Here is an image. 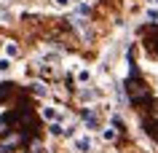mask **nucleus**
Masks as SVG:
<instances>
[{"label": "nucleus", "mask_w": 158, "mask_h": 153, "mask_svg": "<svg viewBox=\"0 0 158 153\" xmlns=\"http://www.w3.org/2000/svg\"><path fill=\"white\" fill-rule=\"evenodd\" d=\"M32 86H35V89H32L35 94H46V86H43V83H32Z\"/></svg>", "instance_id": "nucleus-10"}, {"label": "nucleus", "mask_w": 158, "mask_h": 153, "mask_svg": "<svg viewBox=\"0 0 158 153\" xmlns=\"http://www.w3.org/2000/svg\"><path fill=\"white\" fill-rule=\"evenodd\" d=\"M56 3H59V6H67V3H70V0H56Z\"/></svg>", "instance_id": "nucleus-15"}, {"label": "nucleus", "mask_w": 158, "mask_h": 153, "mask_svg": "<svg viewBox=\"0 0 158 153\" xmlns=\"http://www.w3.org/2000/svg\"><path fill=\"white\" fill-rule=\"evenodd\" d=\"M11 97H19V89H16V83H11V81L0 83V102L11 100Z\"/></svg>", "instance_id": "nucleus-3"}, {"label": "nucleus", "mask_w": 158, "mask_h": 153, "mask_svg": "<svg viewBox=\"0 0 158 153\" xmlns=\"http://www.w3.org/2000/svg\"><path fill=\"white\" fill-rule=\"evenodd\" d=\"M51 134H62V126L59 124H51Z\"/></svg>", "instance_id": "nucleus-11"}, {"label": "nucleus", "mask_w": 158, "mask_h": 153, "mask_svg": "<svg viewBox=\"0 0 158 153\" xmlns=\"http://www.w3.org/2000/svg\"><path fill=\"white\" fill-rule=\"evenodd\" d=\"M142 126H145V132H148V134H150V137H153V140L158 142V121H150V118H145V121H142Z\"/></svg>", "instance_id": "nucleus-5"}, {"label": "nucleus", "mask_w": 158, "mask_h": 153, "mask_svg": "<svg viewBox=\"0 0 158 153\" xmlns=\"http://www.w3.org/2000/svg\"><path fill=\"white\" fill-rule=\"evenodd\" d=\"M78 151H81V153H89V151H91V142H89V140H81V142H78Z\"/></svg>", "instance_id": "nucleus-8"}, {"label": "nucleus", "mask_w": 158, "mask_h": 153, "mask_svg": "<svg viewBox=\"0 0 158 153\" xmlns=\"http://www.w3.org/2000/svg\"><path fill=\"white\" fill-rule=\"evenodd\" d=\"M43 116H46L48 121H54V118H56V113H54V110H43Z\"/></svg>", "instance_id": "nucleus-12"}, {"label": "nucleus", "mask_w": 158, "mask_h": 153, "mask_svg": "<svg viewBox=\"0 0 158 153\" xmlns=\"http://www.w3.org/2000/svg\"><path fill=\"white\" fill-rule=\"evenodd\" d=\"M8 67H11V62H8V59H0V70H8Z\"/></svg>", "instance_id": "nucleus-14"}, {"label": "nucleus", "mask_w": 158, "mask_h": 153, "mask_svg": "<svg viewBox=\"0 0 158 153\" xmlns=\"http://www.w3.org/2000/svg\"><path fill=\"white\" fill-rule=\"evenodd\" d=\"M148 19H153V22H158V11H153V8H150V11H148Z\"/></svg>", "instance_id": "nucleus-13"}, {"label": "nucleus", "mask_w": 158, "mask_h": 153, "mask_svg": "<svg viewBox=\"0 0 158 153\" xmlns=\"http://www.w3.org/2000/svg\"><path fill=\"white\" fill-rule=\"evenodd\" d=\"M24 145H27V153H43L40 137H30V140H24Z\"/></svg>", "instance_id": "nucleus-4"}, {"label": "nucleus", "mask_w": 158, "mask_h": 153, "mask_svg": "<svg viewBox=\"0 0 158 153\" xmlns=\"http://www.w3.org/2000/svg\"><path fill=\"white\" fill-rule=\"evenodd\" d=\"M123 89L129 91L131 105H150V100H153V91H150V86L145 83V78H126Z\"/></svg>", "instance_id": "nucleus-1"}, {"label": "nucleus", "mask_w": 158, "mask_h": 153, "mask_svg": "<svg viewBox=\"0 0 158 153\" xmlns=\"http://www.w3.org/2000/svg\"><path fill=\"white\" fill-rule=\"evenodd\" d=\"M142 32H148V38H145V46H148V51L158 57V24H156V27H145Z\"/></svg>", "instance_id": "nucleus-2"}, {"label": "nucleus", "mask_w": 158, "mask_h": 153, "mask_svg": "<svg viewBox=\"0 0 158 153\" xmlns=\"http://www.w3.org/2000/svg\"><path fill=\"white\" fill-rule=\"evenodd\" d=\"M148 108H150V116H153L150 121H158V100H150V105H148Z\"/></svg>", "instance_id": "nucleus-7"}, {"label": "nucleus", "mask_w": 158, "mask_h": 153, "mask_svg": "<svg viewBox=\"0 0 158 153\" xmlns=\"http://www.w3.org/2000/svg\"><path fill=\"white\" fill-rule=\"evenodd\" d=\"M83 121H86V126H89V129H97V126H99V121H97V116H94L91 110H83Z\"/></svg>", "instance_id": "nucleus-6"}, {"label": "nucleus", "mask_w": 158, "mask_h": 153, "mask_svg": "<svg viewBox=\"0 0 158 153\" xmlns=\"http://www.w3.org/2000/svg\"><path fill=\"white\" fill-rule=\"evenodd\" d=\"M102 137H105V140H115V129H105Z\"/></svg>", "instance_id": "nucleus-9"}]
</instances>
